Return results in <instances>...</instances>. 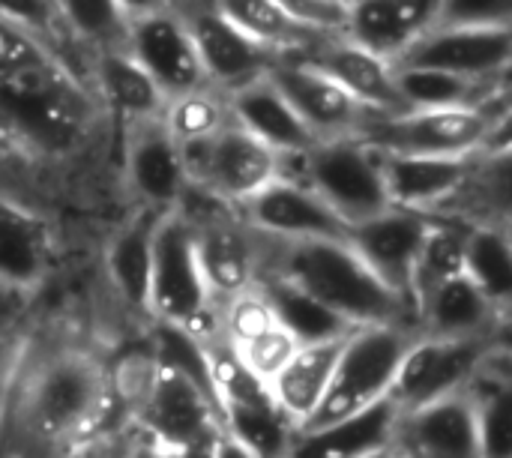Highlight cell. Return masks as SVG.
Masks as SVG:
<instances>
[{
	"mask_svg": "<svg viewBox=\"0 0 512 458\" xmlns=\"http://www.w3.org/2000/svg\"><path fill=\"white\" fill-rule=\"evenodd\" d=\"M261 237V234H258ZM261 276H279L354 327H414V312L348 246V240H270L261 237Z\"/></svg>",
	"mask_w": 512,
	"mask_h": 458,
	"instance_id": "cell-1",
	"label": "cell"
},
{
	"mask_svg": "<svg viewBox=\"0 0 512 458\" xmlns=\"http://www.w3.org/2000/svg\"><path fill=\"white\" fill-rule=\"evenodd\" d=\"M111 399L108 369L84 351H54L15 378L12 435L51 450L81 438Z\"/></svg>",
	"mask_w": 512,
	"mask_h": 458,
	"instance_id": "cell-2",
	"label": "cell"
},
{
	"mask_svg": "<svg viewBox=\"0 0 512 458\" xmlns=\"http://www.w3.org/2000/svg\"><path fill=\"white\" fill-rule=\"evenodd\" d=\"M96 111L90 84L63 60L0 75V135L18 147L63 153L87 135Z\"/></svg>",
	"mask_w": 512,
	"mask_h": 458,
	"instance_id": "cell-3",
	"label": "cell"
},
{
	"mask_svg": "<svg viewBox=\"0 0 512 458\" xmlns=\"http://www.w3.org/2000/svg\"><path fill=\"white\" fill-rule=\"evenodd\" d=\"M510 102L486 108H408L390 117H369L357 138L381 153L399 156H474L510 150Z\"/></svg>",
	"mask_w": 512,
	"mask_h": 458,
	"instance_id": "cell-4",
	"label": "cell"
},
{
	"mask_svg": "<svg viewBox=\"0 0 512 458\" xmlns=\"http://www.w3.org/2000/svg\"><path fill=\"white\" fill-rule=\"evenodd\" d=\"M147 318L183 327L201 342L219 336V306L213 303L198 267L195 231L177 210H165L156 219Z\"/></svg>",
	"mask_w": 512,
	"mask_h": 458,
	"instance_id": "cell-5",
	"label": "cell"
},
{
	"mask_svg": "<svg viewBox=\"0 0 512 458\" xmlns=\"http://www.w3.org/2000/svg\"><path fill=\"white\" fill-rule=\"evenodd\" d=\"M414 336L417 333L411 327H399V324L354 327L339 351L324 402L318 405L315 417L303 429L330 426L336 420L360 414L372 408L375 402L387 399L393 390L402 354Z\"/></svg>",
	"mask_w": 512,
	"mask_h": 458,
	"instance_id": "cell-6",
	"label": "cell"
},
{
	"mask_svg": "<svg viewBox=\"0 0 512 458\" xmlns=\"http://www.w3.org/2000/svg\"><path fill=\"white\" fill-rule=\"evenodd\" d=\"M294 162L297 171L288 177L303 180L348 228L393 207L384 186L381 150L357 135L318 141L312 150L297 153Z\"/></svg>",
	"mask_w": 512,
	"mask_h": 458,
	"instance_id": "cell-7",
	"label": "cell"
},
{
	"mask_svg": "<svg viewBox=\"0 0 512 458\" xmlns=\"http://www.w3.org/2000/svg\"><path fill=\"white\" fill-rule=\"evenodd\" d=\"M177 147L189 186L204 189L234 210L282 177V156L240 129L234 120L204 141Z\"/></svg>",
	"mask_w": 512,
	"mask_h": 458,
	"instance_id": "cell-8",
	"label": "cell"
},
{
	"mask_svg": "<svg viewBox=\"0 0 512 458\" xmlns=\"http://www.w3.org/2000/svg\"><path fill=\"white\" fill-rule=\"evenodd\" d=\"M501 345L507 339H441L417 333L402 354L390 399L399 411H414L465 393Z\"/></svg>",
	"mask_w": 512,
	"mask_h": 458,
	"instance_id": "cell-9",
	"label": "cell"
},
{
	"mask_svg": "<svg viewBox=\"0 0 512 458\" xmlns=\"http://www.w3.org/2000/svg\"><path fill=\"white\" fill-rule=\"evenodd\" d=\"M183 216L195 231L198 267L216 306L258 282L261 237L243 225L234 207L213 201L210 210L183 213Z\"/></svg>",
	"mask_w": 512,
	"mask_h": 458,
	"instance_id": "cell-10",
	"label": "cell"
},
{
	"mask_svg": "<svg viewBox=\"0 0 512 458\" xmlns=\"http://www.w3.org/2000/svg\"><path fill=\"white\" fill-rule=\"evenodd\" d=\"M135 417L153 441L177 453H204L210 441L222 432V417L213 402L183 375L159 363L144 396L135 405Z\"/></svg>",
	"mask_w": 512,
	"mask_h": 458,
	"instance_id": "cell-11",
	"label": "cell"
},
{
	"mask_svg": "<svg viewBox=\"0 0 512 458\" xmlns=\"http://www.w3.org/2000/svg\"><path fill=\"white\" fill-rule=\"evenodd\" d=\"M177 15L183 18L204 78L210 87L231 93L261 75L270 72V66L279 60V54L255 45L249 36H243L219 9L213 0H177Z\"/></svg>",
	"mask_w": 512,
	"mask_h": 458,
	"instance_id": "cell-12",
	"label": "cell"
},
{
	"mask_svg": "<svg viewBox=\"0 0 512 458\" xmlns=\"http://www.w3.org/2000/svg\"><path fill=\"white\" fill-rule=\"evenodd\" d=\"M267 75L318 141L360 135V129L372 117L330 75H324L300 54L279 57Z\"/></svg>",
	"mask_w": 512,
	"mask_h": 458,
	"instance_id": "cell-13",
	"label": "cell"
},
{
	"mask_svg": "<svg viewBox=\"0 0 512 458\" xmlns=\"http://www.w3.org/2000/svg\"><path fill=\"white\" fill-rule=\"evenodd\" d=\"M246 228L270 240H345L348 225L294 177H276L237 207Z\"/></svg>",
	"mask_w": 512,
	"mask_h": 458,
	"instance_id": "cell-14",
	"label": "cell"
},
{
	"mask_svg": "<svg viewBox=\"0 0 512 458\" xmlns=\"http://www.w3.org/2000/svg\"><path fill=\"white\" fill-rule=\"evenodd\" d=\"M123 48L153 78V84L165 93V99L207 87L195 42L177 9L129 21Z\"/></svg>",
	"mask_w": 512,
	"mask_h": 458,
	"instance_id": "cell-15",
	"label": "cell"
},
{
	"mask_svg": "<svg viewBox=\"0 0 512 458\" xmlns=\"http://www.w3.org/2000/svg\"><path fill=\"white\" fill-rule=\"evenodd\" d=\"M429 222L432 216L426 213L387 207L384 213L351 225L345 237L348 246L363 258V264L408 306H411V276H414L423 237L429 231Z\"/></svg>",
	"mask_w": 512,
	"mask_h": 458,
	"instance_id": "cell-16",
	"label": "cell"
},
{
	"mask_svg": "<svg viewBox=\"0 0 512 458\" xmlns=\"http://www.w3.org/2000/svg\"><path fill=\"white\" fill-rule=\"evenodd\" d=\"M512 60V24L447 27L423 33L393 66H426L468 78H507Z\"/></svg>",
	"mask_w": 512,
	"mask_h": 458,
	"instance_id": "cell-17",
	"label": "cell"
},
{
	"mask_svg": "<svg viewBox=\"0 0 512 458\" xmlns=\"http://www.w3.org/2000/svg\"><path fill=\"white\" fill-rule=\"evenodd\" d=\"M393 453L402 458H483L471 393L399 411Z\"/></svg>",
	"mask_w": 512,
	"mask_h": 458,
	"instance_id": "cell-18",
	"label": "cell"
},
{
	"mask_svg": "<svg viewBox=\"0 0 512 458\" xmlns=\"http://www.w3.org/2000/svg\"><path fill=\"white\" fill-rule=\"evenodd\" d=\"M126 180L132 192L141 198L144 207H153L159 213L174 210L189 189L180 147L162 117L135 120L126 123Z\"/></svg>",
	"mask_w": 512,
	"mask_h": 458,
	"instance_id": "cell-19",
	"label": "cell"
},
{
	"mask_svg": "<svg viewBox=\"0 0 512 458\" xmlns=\"http://www.w3.org/2000/svg\"><path fill=\"white\" fill-rule=\"evenodd\" d=\"M300 57L315 63L324 75H330L372 117H390L408 111L393 81V63L357 45L345 33L321 39L309 54Z\"/></svg>",
	"mask_w": 512,
	"mask_h": 458,
	"instance_id": "cell-20",
	"label": "cell"
},
{
	"mask_svg": "<svg viewBox=\"0 0 512 458\" xmlns=\"http://www.w3.org/2000/svg\"><path fill=\"white\" fill-rule=\"evenodd\" d=\"M480 153L474 156H399L381 153L384 186L393 207L435 216L474 174Z\"/></svg>",
	"mask_w": 512,
	"mask_h": 458,
	"instance_id": "cell-21",
	"label": "cell"
},
{
	"mask_svg": "<svg viewBox=\"0 0 512 458\" xmlns=\"http://www.w3.org/2000/svg\"><path fill=\"white\" fill-rule=\"evenodd\" d=\"M510 315L501 312L465 273L426 294L414 312L420 336L441 339H504Z\"/></svg>",
	"mask_w": 512,
	"mask_h": 458,
	"instance_id": "cell-22",
	"label": "cell"
},
{
	"mask_svg": "<svg viewBox=\"0 0 512 458\" xmlns=\"http://www.w3.org/2000/svg\"><path fill=\"white\" fill-rule=\"evenodd\" d=\"M441 0H351L345 36L384 60H399L438 24Z\"/></svg>",
	"mask_w": 512,
	"mask_h": 458,
	"instance_id": "cell-23",
	"label": "cell"
},
{
	"mask_svg": "<svg viewBox=\"0 0 512 458\" xmlns=\"http://www.w3.org/2000/svg\"><path fill=\"white\" fill-rule=\"evenodd\" d=\"M225 99L231 120L279 156H297L318 144V138L306 129V123L297 117V111L288 105L270 75H261L225 93Z\"/></svg>",
	"mask_w": 512,
	"mask_h": 458,
	"instance_id": "cell-24",
	"label": "cell"
},
{
	"mask_svg": "<svg viewBox=\"0 0 512 458\" xmlns=\"http://www.w3.org/2000/svg\"><path fill=\"white\" fill-rule=\"evenodd\" d=\"M54 261V234L45 216L0 192V279L36 294Z\"/></svg>",
	"mask_w": 512,
	"mask_h": 458,
	"instance_id": "cell-25",
	"label": "cell"
},
{
	"mask_svg": "<svg viewBox=\"0 0 512 458\" xmlns=\"http://www.w3.org/2000/svg\"><path fill=\"white\" fill-rule=\"evenodd\" d=\"M87 84L102 111H111L123 126L135 120L162 117L165 93L153 84V78L129 57V51L105 48L93 51L87 63Z\"/></svg>",
	"mask_w": 512,
	"mask_h": 458,
	"instance_id": "cell-26",
	"label": "cell"
},
{
	"mask_svg": "<svg viewBox=\"0 0 512 458\" xmlns=\"http://www.w3.org/2000/svg\"><path fill=\"white\" fill-rule=\"evenodd\" d=\"M396 423L399 408L387 396L372 408L330 426L294 432L288 458H360L378 450H393Z\"/></svg>",
	"mask_w": 512,
	"mask_h": 458,
	"instance_id": "cell-27",
	"label": "cell"
},
{
	"mask_svg": "<svg viewBox=\"0 0 512 458\" xmlns=\"http://www.w3.org/2000/svg\"><path fill=\"white\" fill-rule=\"evenodd\" d=\"M345 339L300 345L297 354L288 360V366L270 381V396H273L276 408L288 417V423L297 432L315 417L318 405L324 402V393L330 387V378H333V369H336Z\"/></svg>",
	"mask_w": 512,
	"mask_h": 458,
	"instance_id": "cell-28",
	"label": "cell"
},
{
	"mask_svg": "<svg viewBox=\"0 0 512 458\" xmlns=\"http://www.w3.org/2000/svg\"><path fill=\"white\" fill-rule=\"evenodd\" d=\"M405 108H486L507 99V78H468L426 66H393Z\"/></svg>",
	"mask_w": 512,
	"mask_h": 458,
	"instance_id": "cell-29",
	"label": "cell"
},
{
	"mask_svg": "<svg viewBox=\"0 0 512 458\" xmlns=\"http://www.w3.org/2000/svg\"><path fill=\"white\" fill-rule=\"evenodd\" d=\"M162 213L141 207L108 243L105 249V276L114 294L138 315H147L150 267H153V231Z\"/></svg>",
	"mask_w": 512,
	"mask_h": 458,
	"instance_id": "cell-30",
	"label": "cell"
},
{
	"mask_svg": "<svg viewBox=\"0 0 512 458\" xmlns=\"http://www.w3.org/2000/svg\"><path fill=\"white\" fill-rule=\"evenodd\" d=\"M216 9L255 45L288 57V54H309L321 39L336 33H321L300 24L279 0H213Z\"/></svg>",
	"mask_w": 512,
	"mask_h": 458,
	"instance_id": "cell-31",
	"label": "cell"
},
{
	"mask_svg": "<svg viewBox=\"0 0 512 458\" xmlns=\"http://www.w3.org/2000/svg\"><path fill=\"white\" fill-rule=\"evenodd\" d=\"M462 273L510 315L512 303V243L504 222H480L465 228Z\"/></svg>",
	"mask_w": 512,
	"mask_h": 458,
	"instance_id": "cell-32",
	"label": "cell"
},
{
	"mask_svg": "<svg viewBox=\"0 0 512 458\" xmlns=\"http://www.w3.org/2000/svg\"><path fill=\"white\" fill-rule=\"evenodd\" d=\"M258 285L264 288V294L276 312V321L300 345L345 339L354 330V324H348L342 315H336L333 309H327L324 303H318L315 297H309L306 291H300L297 285H291L279 276H261Z\"/></svg>",
	"mask_w": 512,
	"mask_h": 458,
	"instance_id": "cell-33",
	"label": "cell"
},
{
	"mask_svg": "<svg viewBox=\"0 0 512 458\" xmlns=\"http://www.w3.org/2000/svg\"><path fill=\"white\" fill-rule=\"evenodd\" d=\"M465 228L459 222H447L441 216H432L429 231L423 237L414 276H411V306L417 312L420 300L432 294L438 285H444L453 276H462V258H465Z\"/></svg>",
	"mask_w": 512,
	"mask_h": 458,
	"instance_id": "cell-34",
	"label": "cell"
},
{
	"mask_svg": "<svg viewBox=\"0 0 512 458\" xmlns=\"http://www.w3.org/2000/svg\"><path fill=\"white\" fill-rule=\"evenodd\" d=\"M222 432L237 438L258 458H288L297 429L270 399V402H255V405L222 408Z\"/></svg>",
	"mask_w": 512,
	"mask_h": 458,
	"instance_id": "cell-35",
	"label": "cell"
},
{
	"mask_svg": "<svg viewBox=\"0 0 512 458\" xmlns=\"http://www.w3.org/2000/svg\"><path fill=\"white\" fill-rule=\"evenodd\" d=\"M162 123L168 126V132L174 135L177 144L204 141V138L216 135L225 123H231L228 99L222 90H216L210 84L180 93V96H171L165 102Z\"/></svg>",
	"mask_w": 512,
	"mask_h": 458,
	"instance_id": "cell-36",
	"label": "cell"
},
{
	"mask_svg": "<svg viewBox=\"0 0 512 458\" xmlns=\"http://www.w3.org/2000/svg\"><path fill=\"white\" fill-rule=\"evenodd\" d=\"M66 30L87 51L120 48L126 39V21L114 0H54Z\"/></svg>",
	"mask_w": 512,
	"mask_h": 458,
	"instance_id": "cell-37",
	"label": "cell"
},
{
	"mask_svg": "<svg viewBox=\"0 0 512 458\" xmlns=\"http://www.w3.org/2000/svg\"><path fill=\"white\" fill-rule=\"evenodd\" d=\"M0 21L33 36L69 66V48H75L78 42L66 30L54 0H0Z\"/></svg>",
	"mask_w": 512,
	"mask_h": 458,
	"instance_id": "cell-38",
	"label": "cell"
},
{
	"mask_svg": "<svg viewBox=\"0 0 512 458\" xmlns=\"http://www.w3.org/2000/svg\"><path fill=\"white\" fill-rule=\"evenodd\" d=\"M273 327H279V321H276V312L258 282L252 288L234 294L231 300L219 303V333L234 348L270 333Z\"/></svg>",
	"mask_w": 512,
	"mask_h": 458,
	"instance_id": "cell-39",
	"label": "cell"
},
{
	"mask_svg": "<svg viewBox=\"0 0 512 458\" xmlns=\"http://www.w3.org/2000/svg\"><path fill=\"white\" fill-rule=\"evenodd\" d=\"M231 348H234V345H231ZM297 348H300V342L279 324V327H273L270 333H264V336L246 342V345H237L234 351H237L240 363H243L258 381H264V384L270 387V381L288 366V360L297 354Z\"/></svg>",
	"mask_w": 512,
	"mask_h": 458,
	"instance_id": "cell-40",
	"label": "cell"
},
{
	"mask_svg": "<svg viewBox=\"0 0 512 458\" xmlns=\"http://www.w3.org/2000/svg\"><path fill=\"white\" fill-rule=\"evenodd\" d=\"M438 24H447V27H504V24H512V0H441Z\"/></svg>",
	"mask_w": 512,
	"mask_h": 458,
	"instance_id": "cell-41",
	"label": "cell"
},
{
	"mask_svg": "<svg viewBox=\"0 0 512 458\" xmlns=\"http://www.w3.org/2000/svg\"><path fill=\"white\" fill-rule=\"evenodd\" d=\"M45 60H60L54 57L45 45H39L33 36L9 27L0 21V75L3 72H15V69H27Z\"/></svg>",
	"mask_w": 512,
	"mask_h": 458,
	"instance_id": "cell-42",
	"label": "cell"
},
{
	"mask_svg": "<svg viewBox=\"0 0 512 458\" xmlns=\"http://www.w3.org/2000/svg\"><path fill=\"white\" fill-rule=\"evenodd\" d=\"M300 24L321 33H345V15L351 0H279Z\"/></svg>",
	"mask_w": 512,
	"mask_h": 458,
	"instance_id": "cell-43",
	"label": "cell"
},
{
	"mask_svg": "<svg viewBox=\"0 0 512 458\" xmlns=\"http://www.w3.org/2000/svg\"><path fill=\"white\" fill-rule=\"evenodd\" d=\"M33 303V294L24 291V288H15L9 282L0 279V342L12 339L15 327L21 324V318L27 315Z\"/></svg>",
	"mask_w": 512,
	"mask_h": 458,
	"instance_id": "cell-44",
	"label": "cell"
},
{
	"mask_svg": "<svg viewBox=\"0 0 512 458\" xmlns=\"http://www.w3.org/2000/svg\"><path fill=\"white\" fill-rule=\"evenodd\" d=\"M123 21H135V18H144V15H156V12H168L177 6V0H114Z\"/></svg>",
	"mask_w": 512,
	"mask_h": 458,
	"instance_id": "cell-45",
	"label": "cell"
},
{
	"mask_svg": "<svg viewBox=\"0 0 512 458\" xmlns=\"http://www.w3.org/2000/svg\"><path fill=\"white\" fill-rule=\"evenodd\" d=\"M207 458H258L249 447H243L237 438H231L228 432H219L210 447H207Z\"/></svg>",
	"mask_w": 512,
	"mask_h": 458,
	"instance_id": "cell-46",
	"label": "cell"
},
{
	"mask_svg": "<svg viewBox=\"0 0 512 458\" xmlns=\"http://www.w3.org/2000/svg\"><path fill=\"white\" fill-rule=\"evenodd\" d=\"M360 458H396V453H393V450H378V453H369V456Z\"/></svg>",
	"mask_w": 512,
	"mask_h": 458,
	"instance_id": "cell-47",
	"label": "cell"
},
{
	"mask_svg": "<svg viewBox=\"0 0 512 458\" xmlns=\"http://www.w3.org/2000/svg\"><path fill=\"white\" fill-rule=\"evenodd\" d=\"M96 458H123V456H117V453H102V456H96Z\"/></svg>",
	"mask_w": 512,
	"mask_h": 458,
	"instance_id": "cell-48",
	"label": "cell"
},
{
	"mask_svg": "<svg viewBox=\"0 0 512 458\" xmlns=\"http://www.w3.org/2000/svg\"><path fill=\"white\" fill-rule=\"evenodd\" d=\"M396 458H402V456H396Z\"/></svg>",
	"mask_w": 512,
	"mask_h": 458,
	"instance_id": "cell-49",
	"label": "cell"
}]
</instances>
